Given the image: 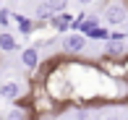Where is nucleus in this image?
<instances>
[{
	"label": "nucleus",
	"mask_w": 128,
	"mask_h": 120,
	"mask_svg": "<svg viewBox=\"0 0 128 120\" xmlns=\"http://www.w3.org/2000/svg\"><path fill=\"white\" fill-rule=\"evenodd\" d=\"M29 110H32V115H52V112L60 110V105H58L55 99L47 94V89H44L42 81H34L32 78V91H29Z\"/></svg>",
	"instance_id": "f257e3e1"
},
{
	"label": "nucleus",
	"mask_w": 128,
	"mask_h": 120,
	"mask_svg": "<svg viewBox=\"0 0 128 120\" xmlns=\"http://www.w3.org/2000/svg\"><path fill=\"white\" fill-rule=\"evenodd\" d=\"M102 24L107 26H126L128 24V0H107L102 8Z\"/></svg>",
	"instance_id": "f03ea898"
},
{
	"label": "nucleus",
	"mask_w": 128,
	"mask_h": 120,
	"mask_svg": "<svg viewBox=\"0 0 128 120\" xmlns=\"http://www.w3.org/2000/svg\"><path fill=\"white\" fill-rule=\"evenodd\" d=\"M86 42H89V39L81 31H68V34H63V39H60V50L68 58H76V55H81L86 50Z\"/></svg>",
	"instance_id": "7ed1b4c3"
},
{
	"label": "nucleus",
	"mask_w": 128,
	"mask_h": 120,
	"mask_svg": "<svg viewBox=\"0 0 128 120\" xmlns=\"http://www.w3.org/2000/svg\"><path fill=\"white\" fill-rule=\"evenodd\" d=\"M71 24H73V16L68 13V10H63V13H52V18L47 21V26L55 34H68V31H71Z\"/></svg>",
	"instance_id": "20e7f679"
},
{
	"label": "nucleus",
	"mask_w": 128,
	"mask_h": 120,
	"mask_svg": "<svg viewBox=\"0 0 128 120\" xmlns=\"http://www.w3.org/2000/svg\"><path fill=\"white\" fill-rule=\"evenodd\" d=\"M21 94H24V86H21L18 81H5V84H0V99H5V102H18Z\"/></svg>",
	"instance_id": "39448f33"
},
{
	"label": "nucleus",
	"mask_w": 128,
	"mask_h": 120,
	"mask_svg": "<svg viewBox=\"0 0 128 120\" xmlns=\"http://www.w3.org/2000/svg\"><path fill=\"white\" fill-rule=\"evenodd\" d=\"M104 58H112V60H123L126 55H128V47H126V42H115V39H107L104 42Z\"/></svg>",
	"instance_id": "423d86ee"
},
{
	"label": "nucleus",
	"mask_w": 128,
	"mask_h": 120,
	"mask_svg": "<svg viewBox=\"0 0 128 120\" xmlns=\"http://www.w3.org/2000/svg\"><path fill=\"white\" fill-rule=\"evenodd\" d=\"M21 63H24V68H29V71H37V68H39L42 55H39V47H37V44H34V47L21 50Z\"/></svg>",
	"instance_id": "0eeeda50"
},
{
	"label": "nucleus",
	"mask_w": 128,
	"mask_h": 120,
	"mask_svg": "<svg viewBox=\"0 0 128 120\" xmlns=\"http://www.w3.org/2000/svg\"><path fill=\"white\" fill-rule=\"evenodd\" d=\"M13 24L16 29H18V34H24V37H29V34L37 31V21L29 18V16H21V13H13Z\"/></svg>",
	"instance_id": "6e6552de"
},
{
	"label": "nucleus",
	"mask_w": 128,
	"mask_h": 120,
	"mask_svg": "<svg viewBox=\"0 0 128 120\" xmlns=\"http://www.w3.org/2000/svg\"><path fill=\"white\" fill-rule=\"evenodd\" d=\"M18 50V39H16V34H10L8 29H0V52H16Z\"/></svg>",
	"instance_id": "1a4fd4ad"
},
{
	"label": "nucleus",
	"mask_w": 128,
	"mask_h": 120,
	"mask_svg": "<svg viewBox=\"0 0 128 120\" xmlns=\"http://www.w3.org/2000/svg\"><path fill=\"white\" fill-rule=\"evenodd\" d=\"M52 13H55V10L50 8V3H47V0H42V3H37V8H34L32 18H34V21H50Z\"/></svg>",
	"instance_id": "9d476101"
},
{
	"label": "nucleus",
	"mask_w": 128,
	"mask_h": 120,
	"mask_svg": "<svg viewBox=\"0 0 128 120\" xmlns=\"http://www.w3.org/2000/svg\"><path fill=\"white\" fill-rule=\"evenodd\" d=\"M86 39H92V42H107V39H110V26H107V24L94 26V29L86 34Z\"/></svg>",
	"instance_id": "9b49d317"
},
{
	"label": "nucleus",
	"mask_w": 128,
	"mask_h": 120,
	"mask_svg": "<svg viewBox=\"0 0 128 120\" xmlns=\"http://www.w3.org/2000/svg\"><path fill=\"white\" fill-rule=\"evenodd\" d=\"M29 115H32V110H26L24 105H16L13 110H8L5 120H29Z\"/></svg>",
	"instance_id": "f8f14e48"
},
{
	"label": "nucleus",
	"mask_w": 128,
	"mask_h": 120,
	"mask_svg": "<svg viewBox=\"0 0 128 120\" xmlns=\"http://www.w3.org/2000/svg\"><path fill=\"white\" fill-rule=\"evenodd\" d=\"M94 26H100V16H94V13H86V18H84V24H81V29H78V31L86 37V34L94 29Z\"/></svg>",
	"instance_id": "ddd939ff"
},
{
	"label": "nucleus",
	"mask_w": 128,
	"mask_h": 120,
	"mask_svg": "<svg viewBox=\"0 0 128 120\" xmlns=\"http://www.w3.org/2000/svg\"><path fill=\"white\" fill-rule=\"evenodd\" d=\"M10 24H13V13H10L8 8H0V26H3V29H8Z\"/></svg>",
	"instance_id": "4468645a"
},
{
	"label": "nucleus",
	"mask_w": 128,
	"mask_h": 120,
	"mask_svg": "<svg viewBox=\"0 0 128 120\" xmlns=\"http://www.w3.org/2000/svg\"><path fill=\"white\" fill-rule=\"evenodd\" d=\"M50 8L55 10V13H63V10H68V0H47Z\"/></svg>",
	"instance_id": "2eb2a0df"
},
{
	"label": "nucleus",
	"mask_w": 128,
	"mask_h": 120,
	"mask_svg": "<svg viewBox=\"0 0 128 120\" xmlns=\"http://www.w3.org/2000/svg\"><path fill=\"white\" fill-rule=\"evenodd\" d=\"M110 39H115V42H126L128 34H126L123 29H118V26H115V29H110Z\"/></svg>",
	"instance_id": "dca6fc26"
},
{
	"label": "nucleus",
	"mask_w": 128,
	"mask_h": 120,
	"mask_svg": "<svg viewBox=\"0 0 128 120\" xmlns=\"http://www.w3.org/2000/svg\"><path fill=\"white\" fill-rule=\"evenodd\" d=\"M76 3H78V5H94L97 0H76Z\"/></svg>",
	"instance_id": "f3484780"
},
{
	"label": "nucleus",
	"mask_w": 128,
	"mask_h": 120,
	"mask_svg": "<svg viewBox=\"0 0 128 120\" xmlns=\"http://www.w3.org/2000/svg\"><path fill=\"white\" fill-rule=\"evenodd\" d=\"M123 63H126V78H128V55L123 58Z\"/></svg>",
	"instance_id": "a211bd4d"
},
{
	"label": "nucleus",
	"mask_w": 128,
	"mask_h": 120,
	"mask_svg": "<svg viewBox=\"0 0 128 120\" xmlns=\"http://www.w3.org/2000/svg\"><path fill=\"white\" fill-rule=\"evenodd\" d=\"M126 34H128V24H126Z\"/></svg>",
	"instance_id": "6ab92c4d"
},
{
	"label": "nucleus",
	"mask_w": 128,
	"mask_h": 120,
	"mask_svg": "<svg viewBox=\"0 0 128 120\" xmlns=\"http://www.w3.org/2000/svg\"><path fill=\"white\" fill-rule=\"evenodd\" d=\"M126 47H128V39H126Z\"/></svg>",
	"instance_id": "aec40b11"
},
{
	"label": "nucleus",
	"mask_w": 128,
	"mask_h": 120,
	"mask_svg": "<svg viewBox=\"0 0 128 120\" xmlns=\"http://www.w3.org/2000/svg\"><path fill=\"white\" fill-rule=\"evenodd\" d=\"M0 8H3V5H0Z\"/></svg>",
	"instance_id": "412c9836"
}]
</instances>
